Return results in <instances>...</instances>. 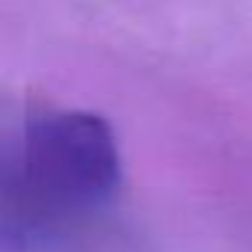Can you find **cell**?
<instances>
[{
  "mask_svg": "<svg viewBox=\"0 0 252 252\" xmlns=\"http://www.w3.org/2000/svg\"><path fill=\"white\" fill-rule=\"evenodd\" d=\"M24 181L51 208L86 211L107 202L122 181L110 122L83 110L33 119L24 140Z\"/></svg>",
  "mask_w": 252,
  "mask_h": 252,
  "instance_id": "1",
  "label": "cell"
}]
</instances>
